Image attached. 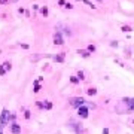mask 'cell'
<instances>
[{"label": "cell", "mask_w": 134, "mask_h": 134, "mask_svg": "<svg viewBox=\"0 0 134 134\" xmlns=\"http://www.w3.org/2000/svg\"><path fill=\"white\" fill-rule=\"evenodd\" d=\"M70 104H72L73 107H78V109H79V107H82L85 104V100L82 97H76V98H73V100L70 101Z\"/></svg>", "instance_id": "2"}, {"label": "cell", "mask_w": 134, "mask_h": 134, "mask_svg": "<svg viewBox=\"0 0 134 134\" xmlns=\"http://www.w3.org/2000/svg\"><path fill=\"white\" fill-rule=\"evenodd\" d=\"M78 115L81 118H88V107H85V106L79 107L78 109Z\"/></svg>", "instance_id": "3"}, {"label": "cell", "mask_w": 134, "mask_h": 134, "mask_svg": "<svg viewBox=\"0 0 134 134\" xmlns=\"http://www.w3.org/2000/svg\"><path fill=\"white\" fill-rule=\"evenodd\" d=\"M43 107H45V109H51V107H52V104H51L49 101H46V103L43 104Z\"/></svg>", "instance_id": "11"}, {"label": "cell", "mask_w": 134, "mask_h": 134, "mask_svg": "<svg viewBox=\"0 0 134 134\" xmlns=\"http://www.w3.org/2000/svg\"><path fill=\"white\" fill-rule=\"evenodd\" d=\"M8 119H9V110L8 109H3L2 116H0V134H2V130L5 128V125L8 124Z\"/></svg>", "instance_id": "1"}, {"label": "cell", "mask_w": 134, "mask_h": 134, "mask_svg": "<svg viewBox=\"0 0 134 134\" xmlns=\"http://www.w3.org/2000/svg\"><path fill=\"white\" fill-rule=\"evenodd\" d=\"M54 61H58V63H63V61H64V54H60V55H55V57H54Z\"/></svg>", "instance_id": "7"}, {"label": "cell", "mask_w": 134, "mask_h": 134, "mask_svg": "<svg viewBox=\"0 0 134 134\" xmlns=\"http://www.w3.org/2000/svg\"><path fill=\"white\" fill-rule=\"evenodd\" d=\"M82 2H84V3H86L88 6H91V8H95V6H94V5H92L91 2H88V0H82Z\"/></svg>", "instance_id": "14"}, {"label": "cell", "mask_w": 134, "mask_h": 134, "mask_svg": "<svg viewBox=\"0 0 134 134\" xmlns=\"http://www.w3.org/2000/svg\"><path fill=\"white\" fill-rule=\"evenodd\" d=\"M79 54L84 57V58H86V57H89V52L88 51H79Z\"/></svg>", "instance_id": "9"}, {"label": "cell", "mask_w": 134, "mask_h": 134, "mask_svg": "<svg viewBox=\"0 0 134 134\" xmlns=\"http://www.w3.org/2000/svg\"><path fill=\"white\" fill-rule=\"evenodd\" d=\"M3 67H5V70H11V63H5Z\"/></svg>", "instance_id": "12"}, {"label": "cell", "mask_w": 134, "mask_h": 134, "mask_svg": "<svg viewBox=\"0 0 134 134\" xmlns=\"http://www.w3.org/2000/svg\"><path fill=\"white\" fill-rule=\"evenodd\" d=\"M6 2H8V0H0V3H6Z\"/></svg>", "instance_id": "19"}, {"label": "cell", "mask_w": 134, "mask_h": 134, "mask_svg": "<svg viewBox=\"0 0 134 134\" xmlns=\"http://www.w3.org/2000/svg\"><path fill=\"white\" fill-rule=\"evenodd\" d=\"M54 43H55V45H63V43H64L60 31H58V33H55V36H54Z\"/></svg>", "instance_id": "4"}, {"label": "cell", "mask_w": 134, "mask_h": 134, "mask_svg": "<svg viewBox=\"0 0 134 134\" xmlns=\"http://www.w3.org/2000/svg\"><path fill=\"white\" fill-rule=\"evenodd\" d=\"M39 89H40V86H39V82H36V85H34V92H39Z\"/></svg>", "instance_id": "10"}, {"label": "cell", "mask_w": 134, "mask_h": 134, "mask_svg": "<svg viewBox=\"0 0 134 134\" xmlns=\"http://www.w3.org/2000/svg\"><path fill=\"white\" fill-rule=\"evenodd\" d=\"M122 30H124V31H130V30H131V28H130V27H127V25H125V27H122Z\"/></svg>", "instance_id": "18"}, {"label": "cell", "mask_w": 134, "mask_h": 134, "mask_svg": "<svg viewBox=\"0 0 134 134\" xmlns=\"http://www.w3.org/2000/svg\"><path fill=\"white\" fill-rule=\"evenodd\" d=\"M98 2H103V0H98Z\"/></svg>", "instance_id": "20"}, {"label": "cell", "mask_w": 134, "mask_h": 134, "mask_svg": "<svg viewBox=\"0 0 134 134\" xmlns=\"http://www.w3.org/2000/svg\"><path fill=\"white\" fill-rule=\"evenodd\" d=\"M88 51H89V52H94V51H95V48H94L92 45H89V46H88Z\"/></svg>", "instance_id": "16"}, {"label": "cell", "mask_w": 134, "mask_h": 134, "mask_svg": "<svg viewBox=\"0 0 134 134\" xmlns=\"http://www.w3.org/2000/svg\"><path fill=\"white\" fill-rule=\"evenodd\" d=\"M125 103L128 106V110H134V98H125Z\"/></svg>", "instance_id": "5"}, {"label": "cell", "mask_w": 134, "mask_h": 134, "mask_svg": "<svg viewBox=\"0 0 134 134\" xmlns=\"http://www.w3.org/2000/svg\"><path fill=\"white\" fill-rule=\"evenodd\" d=\"M70 81H72V82H73V84H76V82H78V81H79V79H78V78H76V76H72V79H70Z\"/></svg>", "instance_id": "15"}, {"label": "cell", "mask_w": 134, "mask_h": 134, "mask_svg": "<svg viewBox=\"0 0 134 134\" xmlns=\"http://www.w3.org/2000/svg\"><path fill=\"white\" fill-rule=\"evenodd\" d=\"M88 94H89V95H95V94H97V89H95V88H89V89H88Z\"/></svg>", "instance_id": "8"}, {"label": "cell", "mask_w": 134, "mask_h": 134, "mask_svg": "<svg viewBox=\"0 0 134 134\" xmlns=\"http://www.w3.org/2000/svg\"><path fill=\"white\" fill-rule=\"evenodd\" d=\"M11 130H12V133H14V134H19V133H21V127H19L18 124H12Z\"/></svg>", "instance_id": "6"}, {"label": "cell", "mask_w": 134, "mask_h": 134, "mask_svg": "<svg viewBox=\"0 0 134 134\" xmlns=\"http://www.w3.org/2000/svg\"><path fill=\"white\" fill-rule=\"evenodd\" d=\"M5 72H6V70H5V67L0 66V75H5Z\"/></svg>", "instance_id": "17"}, {"label": "cell", "mask_w": 134, "mask_h": 134, "mask_svg": "<svg viewBox=\"0 0 134 134\" xmlns=\"http://www.w3.org/2000/svg\"><path fill=\"white\" fill-rule=\"evenodd\" d=\"M42 14L46 17V15H48V8H42Z\"/></svg>", "instance_id": "13"}]
</instances>
